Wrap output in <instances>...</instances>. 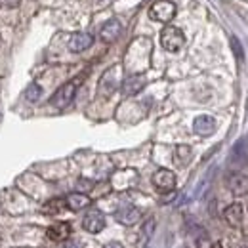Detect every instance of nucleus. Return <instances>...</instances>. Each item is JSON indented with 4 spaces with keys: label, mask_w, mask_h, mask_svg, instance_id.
<instances>
[{
    "label": "nucleus",
    "mask_w": 248,
    "mask_h": 248,
    "mask_svg": "<svg viewBox=\"0 0 248 248\" xmlns=\"http://www.w3.org/2000/svg\"><path fill=\"white\" fill-rule=\"evenodd\" d=\"M227 187H229V191L235 195V197H243V195H247L248 193V176L245 174H231L229 178H227Z\"/></svg>",
    "instance_id": "9d476101"
},
{
    "label": "nucleus",
    "mask_w": 248,
    "mask_h": 248,
    "mask_svg": "<svg viewBox=\"0 0 248 248\" xmlns=\"http://www.w3.org/2000/svg\"><path fill=\"white\" fill-rule=\"evenodd\" d=\"M193 130H195V134H199L202 138H208L216 132V119L210 117V115H199L193 121Z\"/></svg>",
    "instance_id": "423d86ee"
},
{
    "label": "nucleus",
    "mask_w": 248,
    "mask_h": 248,
    "mask_svg": "<svg viewBox=\"0 0 248 248\" xmlns=\"http://www.w3.org/2000/svg\"><path fill=\"white\" fill-rule=\"evenodd\" d=\"M93 44V36L90 32H75L71 38H69V50L78 54V52H84L88 50L90 46Z\"/></svg>",
    "instance_id": "0eeeda50"
},
{
    "label": "nucleus",
    "mask_w": 248,
    "mask_h": 248,
    "mask_svg": "<svg viewBox=\"0 0 248 248\" xmlns=\"http://www.w3.org/2000/svg\"><path fill=\"white\" fill-rule=\"evenodd\" d=\"M21 0H2V6H8V8H17Z\"/></svg>",
    "instance_id": "4be33fe9"
},
{
    "label": "nucleus",
    "mask_w": 248,
    "mask_h": 248,
    "mask_svg": "<svg viewBox=\"0 0 248 248\" xmlns=\"http://www.w3.org/2000/svg\"><path fill=\"white\" fill-rule=\"evenodd\" d=\"M71 225L69 223H65V221H60V223H54V225H50L48 227V231H46V235H48V239L50 241H56V243H63V241H67L69 237H71Z\"/></svg>",
    "instance_id": "f8f14e48"
},
{
    "label": "nucleus",
    "mask_w": 248,
    "mask_h": 248,
    "mask_svg": "<svg viewBox=\"0 0 248 248\" xmlns=\"http://www.w3.org/2000/svg\"><path fill=\"white\" fill-rule=\"evenodd\" d=\"M40 95H42V88H40L36 82H31V84L27 86V90H25V99L34 103V101L40 99Z\"/></svg>",
    "instance_id": "6ab92c4d"
},
{
    "label": "nucleus",
    "mask_w": 248,
    "mask_h": 248,
    "mask_svg": "<svg viewBox=\"0 0 248 248\" xmlns=\"http://www.w3.org/2000/svg\"><path fill=\"white\" fill-rule=\"evenodd\" d=\"M210 248H223V247H221V243H214V245H212Z\"/></svg>",
    "instance_id": "393cba45"
},
{
    "label": "nucleus",
    "mask_w": 248,
    "mask_h": 248,
    "mask_svg": "<svg viewBox=\"0 0 248 248\" xmlns=\"http://www.w3.org/2000/svg\"><path fill=\"white\" fill-rule=\"evenodd\" d=\"M121 32H123V25H121V21H119V19H109V21L101 27L99 36H101V40H103V42H115V40L121 36Z\"/></svg>",
    "instance_id": "ddd939ff"
},
{
    "label": "nucleus",
    "mask_w": 248,
    "mask_h": 248,
    "mask_svg": "<svg viewBox=\"0 0 248 248\" xmlns=\"http://www.w3.org/2000/svg\"><path fill=\"white\" fill-rule=\"evenodd\" d=\"M223 216H225V221H227L231 227H241L243 221H245V208H243L241 202H233V204H229V206L225 208Z\"/></svg>",
    "instance_id": "1a4fd4ad"
},
{
    "label": "nucleus",
    "mask_w": 248,
    "mask_h": 248,
    "mask_svg": "<svg viewBox=\"0 0 248 248\" xmlns=\"http://www.w3.org/2000/svg\"><path fill=\"white\" fill-rule=\"evenodd\" d=\"M82 227L88 231V233H99L103 227H105V216L99 212V210H90L84 219H82Z\"/></svg>",
    "instance_id": "6e6552de"
},
{
    "label": "nucleus",
    "mask_w": 248,
    "mask_h": 248,
    "mask_svg": "<svg viewBox=\"0 0 248 248\" xmlns=\"http://www.w3.org/2000/svg\"><path fill=\"white\" fill-rule=\"evenodd\" d=\"M153 186L166 193V191H172L176 187V174L172 170H166V168H160L153 174Z\"/></svg>",
    "instance_id": "39448f33"
},
{
    "label": "nucleus",
    "mask_w": 248,
    "mask_h": 248,
    "mask_svg": "<svg viewBox=\"0 0 248 248\" xmlns=\"http://www.w3.org/2000/svg\"><path fill=\"white\" fill-rule=\"evenodd\" d=\"M63 248H80V245H65Z\"/></svg>",
    "instance_id": "b1692460"
},
{
    "label": "nucleus",
    "mask_w": 248,
    "mask_h": 248,
    "mask_svg": "<svg viewBox=\"0 0 248 248\" xmlns=\"http://www.w3.org/2000/svg\"><path fill=\"white\" fill-rule=\"evenodd\" d=\"M117 73H119V67H111L105 75H103V78H101V82H99V92L105 93V95H109V93H113L117 90Z\"/></svg>",
    "instance_id": "dca6fc26"
},
{
    "label": "nucleus",
    "mask_w": 248,
    "mask_h": 248,
    "mask_svg": "<svg viewBox=\"0 0 248 248\" xmlns=\"http://www.w3.org/2000/svg\"><path fill=\"white\" fill-rule=\"evenodd\" d=\"M117 221L119 223H123V225H134V223H138L140 221V217H141V212L136 208V206H132V204H126L123 208H119L117 210Z\"/></svg>",
    "instance_id": "9b49d317"
},
{
    "label": "nucleus",
    "mask_w": 248,
    "mask_h": 248,
    "mask_svg": "<svg viewBox=\"0 0 248 248\" xmlns=\"http://www.w3.org/2000/svg\"><path fill=\"white\" fill-rule=\"evenodd\" d=\"M149 17L158 23H170L176 17V4L170 0H156L149 8Z\"/></svg>",
    "instance_id": "7ed1b4c3"
},
{
    "label": "nucleus",
    "mask_w": 248,
    "mask_h": 248,
    "mask_svg": "<svg viewBox=\"0 0 248 248\" xmlns=\"http://www.w3.org/2000/svg\"><path fill=\"white\" fill-rule=\"evenodd\" d=\"M145 82L147 80L143 75H132L123 82V93L124 95H136L145 88Z\"/></svg>",
    "instance_id": "4468645a"
},
{
    "label": "nucleus",
    "mask_w": 248,
    "mask_h": 248,
    "mask_svg": "<svg viewBox=\"0 0 248 248\" xmlns=\"http://www.w3.org/2000/svg\"><path fill=\"white\" fill-rule=\"evenodd\" d=\"M63 206H65V201H62V199H54V201H48L46 204H44V212L46 214H58V212H62Z\"/></svg>",
    "instance_id": "a211bd4d"
},
{
    "label": "nucleus",
    "mask_w": 248,
    "mask_h": 248,
    "mask_svg": "<svg viewBox=\"0 0 248 248\" xmlns=\"http://www.w3.org/2000/svg\"><path fill=\"white\" fill-rule=\"evenodd\" d=\"M191 156H193V151H191L189 145H178L176 151H174V160H176L180 166H186L187 162L191 160Z\"/></svg>",
    "instance_id": "f3484780"
},
{
    "label": "nucleus",
    "mask_w": 248,
    "mask_h": 248,
    "mask_svg": "<svg viewBox=\"0 0 248 248\" xmlns=\"http://www.w3.org/2000/svg\"><path fill=\"white\" fill-rule=\"evenodd\" d=\"M103 248H123V245L121 243H107Z\"/></svg>",
    "instance_id": "5701e85b"
},
{
    "label": "nucleus",
    "mask_w": 248,
    "mask_h": 248,
    "mask_svg": "<svg viewBox=\"0 0 248 248\" xmlns=\"http://www.w3.org/2000/svg\"><path fill=\"white\" fill-rule=\"evenodd\" d=\"M229 164L233 168H243L248 164V138L237 140V143L229 153Z\"/></svg>",
    "instance_id": "20e7f679"
},
{
    "label": "nucleus",
    "mask_w": 248,
    "mask_h": 248,
    "mask_svg": "<svg viewBox=\"0 0 248 248\" xmlns=\"http://www.w3.org/2000/svg\"><path fill=\"white\" fill-rule=\"evenodd\" d=\"M92 182H88V180H78V189L80 191H88V189H92Z\"/></svg>",
    "instance_id": "412c9836"
},
{
    "label": "nucleus",
    "mask_w": 248,
    "mask_h": 248,
    "mask_svg": "<svg viewBox=\"0 0 248 248\" xmlns=\"http://www.w3.org/2000/svg\"><path fill=\"white\" fill-rule=\"evenodd\" d=\"M77 90H78V80H69L65 82L63 86H60L56 93L50 97V105H54L56 109H65L73 103L75 95H77Z\"/></svg>",
    "instance_id": "f257e3e1"
},
{
    "label": "nucleus",
    "mask_w": 248,
    "mask_h": 248,
    "mask_svg": "<svg viewBox=\"0 0 248 248\" xmlns=\"http://www.w3.org/2000/svg\"><path fill=\"white\" fill-rule=\"evenodd\" d=\"M231 50H233V54H235V58H237L239 62L245 60V50H243V44L239 42L237 36H231Z\"/></svg>",
    "instance_id": "aec40b11"
},
{
    "label": "nucleus",
    "mask_w": 248,
    "mask_h": 248,
    "mask_svg": "<svg viewBox=\"0 0 248 248\" xmlns=\"http://www.w3.org/2000/svg\"><path fill=\"white\" fill-rule=\"evenodd\" d=\"M160 44L168 52H180L186 44V34L174 25H166L160 31Z\"/></svg>",
    "instance_id": "f03ea898"
},
{
    "label": "nucleus",
    "mask_w": 248,
    "mask_h": 248,
    "mask_svg": "<svg viewBox=\"0 0 248 248\" xmlns=\"http://www.w3.org/2000/svg\"><path fill=\"white\" fill-rule=\"evenodd\" d=\"M90 204H92V199H90L88 195H84V193H71V195L65 199V206L71 208V210H75V212L84 210V208H88Z\"/></svg>",
    "instance_id": "2eb2a0df"
}]
</instances>
